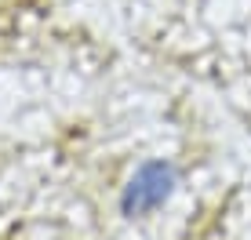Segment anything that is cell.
<instances>
[{
    "instance_id": "6da1fadb",
    "label": "cell",
    "mask_w": 251,
    "mask_h": 240,
    "mask_svg": "<svg viewBox=\"0 0 251 240\" xmlns=\"http://www.w3.org/2000/svg\"><path fill=\"white\" fill-rule=\"evenodd\" d=\"M178 186V168L171 160H146V164L135 168V175L124 182V193H120V211L127 218H142L160 211L164 204L171 200Z\"/></svg>"
}]
</instances>
